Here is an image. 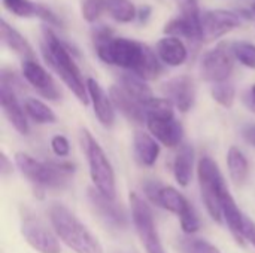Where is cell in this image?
<instances>
[{
    "label": "cell",
    "mask_w": 255,
    "mask_h": 253,
    "mask_svg": "<svg viewBox=\"0 0 255 253\" xmlns=\"http://www.w3.org/2000/svg\"><path fill=\"white\" fill-rule=\"evenodd\" d=\"M241 15L233 10L215 9L202 13V37L205 43L214 42L241 25Z\"/></svg>",
    "instance_id": "8"
},
{
    "label": "cell",
    "mask_w": 255,
    "mask_h": 253,
    "mask_svg": "<svg viewBox=\"0 0 255 253\" xmlns=\"http://www.w3.org/2000/svg\"><path fill=\"white\" fill-rule=\"evenodd\" d=\"M25 113L37 124H54L57 122L55 113L40 100L37 98H27L24 103Z\"/></svg>",
    "instance_id": "27"
},
{
    "label": "cell",
    "mask_w": 255,
    "mask_h": 253,
    "mask_svg": "<svg viewBox=\"0 0 255 253\" xmlns=\"http://www.w3.org/2000/svg\"><path fill=\"white\" fill-rule=\"evenodd\" d=\"M22 76L45 98H48V100L60 98V91H58L52 76L36 60H24L22 61Z\"/></svg>",
    "instance_id": "11"
},
{
    "label": "cell",
    "mask_w": 255,
    "mask_h": 253,
    "mask_svg": "<svg viewBox=\"0 0 255 253\" xmlns=\"http://www.w3.org/2000/svg\"><path fill=\"white\" fill-rule=\"evenodd\" d=\"M160 207H163V209H166V210L178 215V218H179L188 209H191L193 206L175 188H172V186H163L161 191H160Z\"/></svg>",
    "instance_id": "25"
},
{
    "label": "cell",
    "mask_w": 255,
    "mask_h": 253,
    "mask_svg": "<svg viewBox=\"0 0 255 253\" xmlns=\"http://www.w3.org/2000/svg\"><path fill=\"white\" fill-rule=\"evenodd\" d=\"M151 13H152V7L148 6V4H145V6H140V9L137 10V18H139V21L142 24H145V22H148Z\"/></svg>",
    "instance_id": "41"
},
{
    "label": "cell",
    "mask_w": 255,
    "mask_h": 253,
    "mask_svg": "<svg viewBox=\"0 0 255 253\" xmlns=\"http://www.w3.org/2000/svg\"><path fill=\"white\" fill-rule=\"evenodd\" d=\"M120 86L128 95H131L136 101H139L143 106H146L154 98L152 89L146 85V82L143 79H140L134 73H126V75H123L121 79H120Z\"/></svg>",
    "instance_id": "23"
},
{
    "label": "cell",
    "mask_w": 255,
    "mask_h": 253,
    "mask_svg": "<svg viewBox=\"0 0 255 253\" xmlns=\"http://www.w3.org/2000/svg\"><path fill=\"white\" fill-rule=\"evenodd\" d=\"M105 12L103 0H85L82 3V16L88 22L97 21Z\"/></svg>",
    "instance_id": "33"
},
{
    "label": "cell",
    "mask_w": 255,
    "mask_h": 253,
    "mask_svg": "<svg viewBox=\"0 0 255 253\" xmlns=\"http://www.w3.org/2000/svg\"><path fill=\"white\" fill-rule=\"evenodd\" d=\"M109 97L115 109H118L128 121L134 124L146 122V110L145 106L136 101L131 95H128L120 85H112L109 88Z\"/></svg>",
    "instance_id": "17"
},
{
    "label": "cell",
    "mask_w": 255,
    "mask_h": 253,
    "mask_svg": "<svg viewBox=\"0 0 255 253\" xmlns=\"http://www.w3.org/2000/svg\"><path fill=\"white\" fill-rule=\"evenodd\" d=\"M227 166H229V171H230V176H232V180L235 182V185L242 186L250 174V163L239 148L232 146L229 149Z\"/></svg>",
    "instance_id": "24"
},
{
    "label": "cell",
    "mask_w": 255,
    "mask_h": 253,
    "mask_svg": "<svg viewBox=\"0 0 255 253\" xmlns=\"http://www.w3.org/2000/svg\"><path fill=\"white\" fill-rule=\"evenodd\" d=\"M88 200L94 212L111 227L114 228H126L128 221L124 209L115 203V200H109L102 195L97 189H88Z\"/></svg>",
    "instance_id": "12"
},
{
    "label": "cell",
    "mask_w": 255,
    "mask_h": 253,
    "mask_svg": "<svg viewBox=\"0 0 255 253\" xmlns=\"http://www.w3.org/2000/svg\"><path fill=\"white\" fill-rule=\"evenodd\" d=\"M232 51L235 58L242 63L244 66L250 67V69H255V45L251 42H235L232 45Z\"/></svg>",
    "instance_id": "30"
},
{
    "label": "cell",
    "mask_w": 255,
    "mask_h": 253,
    "mask_svg": "<svg viewBox=\"0 0 255 253\" xmlns=\"http://www.w3.org/2000/svg\"><path fill=\"white\" fill-rule=\"evenodd\" d=\"M163 185H160L157 180H146L143 183V192L148 197V200L157 206H160V191Z\"/></svg>",
    "instance_id": "36"
},
{
    "label": "cell",
    "mask_w": 255,
    "mask_h": 253,
    "mask_svg": "<svg viewBox=\"0 0 255 253\" xmlns=\"http://www.w3.org/2000/svg\"><path fill=\"white\" fill-rule=\"evenodd\" d=\"M130 206H131V219H133L136 233L146 253H166L160 242L154 216H152L149 206L136 192L130 194Z\"/></svg>",
    "instance_id": "6"
},
{
    "label": "cell",
    "mask_w": 255,
    "mask_h": 253,
    "mask_svg": "<svg viewBox=\"0 0 255 253\" xmlns=\"http://www.w3.org/2000/svg\"><path fill=\"white\" fill-rule=\"evenodd\" d=\"M15 163L19 171L36 186L40 188H64L69 176L54 167L52 163H42L27 154H15Z\"/></svg>",
    "instance_id": "5"
},
{
    "label": "cell",
    "mask_w": 255,
    "mask_h": 253,
    "mask_svg": "<svg viewBox=\"0 0 255 253\" xmlns=\"http://www.w3.org/2000/svg\"><path fill=\"white\" fill-rule=\"evenodd\" d=\"M179 221H181V228L185 234H194L200 228V221L194 207L188 209L182 216H179Z\"/></svg>",
    "instance_id": "34"
},
{
    "label": "cell",
    "mask_w": 255,
    "mask_h": 253,
    "mask_svg": "<svg viewBox=\"0 0 255 253\" xmlns=\"http://www.w3.org/2000/svg\"><path fill=\"white\" fill-rule=\"evenodd\" d=\"M164 33L167 36H173V37H185L194 43H200L203 42L202 37V22H194L190 21L184 16H178L170 19L166 25H164Z\"/></svg>",
    "instance_id": "20"
},
{
    "label": "cell",
    "mask_w": 255,
    "mask_h": 253,
    "mask_svg": "<svg viewBox=\"0 0 255 253\" xmlns=\"http://www.w3.org/2000/svg\"><path fill=\"white\" fill-rule=\"evenodd\" d=\"M220 207H221L223 219L229 225L230 233L233 234V237L236 239V242L239 245H244L245 243V239H244V221H245V215L238 207V204H236L233 195L230 194L229 188H224L220 192Z\"/></svg>",
    "instance_id": "16"
},
{
    "label": "cell",
    "mask_w": 255,
    "mask_h": 253,
    "mask_svg": "<svg viewBox=\"0 0 255 253\" xmlns=\"http://www.w3.org/2000/svg\"><path fill=\"white\" fill-rule=\"evenodd\" d=\"M145 110H146V118H158V119H173L175 118L173 104L166 97H163V98L154 97L145 106Z\"/></svg>",
    "instance_id": "28"
},
{
    "label": "cell",
    "mask_w": 255,
    "mask_h": 253,
    "mask_svg": "<svg viewBox=\"0 0 255 253\" xmlns=\"http://www.w3.org/2000/svg\"><path fill=\"white\" fill-rule=\"evenodd\" d=\"M49 219L57 237L76 253H103V246L91 231L64 206L54 204Z\"/></svg>",
    "instance_id": "2"
},
{
    "label": "cell",
    "mask_w": 255,
    "mask_h": 253,
    "mask_svg": "<svg viewBox=\"0 0 255 253\" xmlns=\"http://www.w3.org/2000/svg\"><path fill=\"white\" fill-rule=\"evenodd\" d=\"M82 146L85 149L90 176L96 186V189L109 200H115L117 197V185H115V173L114 169L102 149V146L96 142L90 131H82Z\"/></svg>",
    "instance_id": "3"
},
{
    "label": "cell",
    "mask_w": 255,
    "mask_h": 253,
    "mask_svg": "<svg viewBox=\"0 0 255 253\" xmlns=\"http://www.w3.org/2000/svg\"><path fill=\"white\" fill-rule=\"evenodd\" d=\"M12 170H13V169H12V163L9 161V158L6 157V154L1 152V154H0V173H1V176L4 177V176L10 174Z\"/></svg>",
    "instance_id": "40"
},
{
    "label": "cell",
    "mask_w": 255,
    "mask_h": 253,
    "mask_svg": "<svg viewBox=\"0 0 255 253\" xmlns=\"http://www.w3.org/2000/svg\"><path fill=\"white\" fill-rule=\"evenodd\" d=\"M43 39L42 52L46 64H49V67L61 78V81L76 95V98L84 106H87L90 103L87 82H84L82 75L70 54V49L49 28L43 30Z\"/></svg>",
    "instance_id": "1"
},
{
    "label": "cell",
    "mask_w": 255,
    "mask_h": 253,
    "mask_svg": "<svg viewBox=\"0 0 255 253\" xmlns=\"http://www.w3.org/2000/svg\"><path fill=\"white\" fill-rule=\"evenodd\" d=\"M212 98L221 104L226 109H232L235 104V98H236V88L233 84L230 82H220V84H214L212 89H211Z\"/></svg>",
    "instance_id": "29"
},
{
    "label": "cell",
    "mask_w": 255,
    "mask_h": 253,
    "mask_svg": "<svg viewBox=\"0 0 255 253\" xmlns=\"http://www.w3.org/2000/svg\"><path fill=\"white\" fill-rule=\"evenodd\" d=\"M188 252L190 253H221V251L211 245L209 242L206 240H202V239H196V240H191L188 242Z\"/></svg>",
    "instance_id": "35"
},
{
    "label": "cell",
    "mask_w": 255,
    "mask_h": 253,
    "mask_svg": "<svg viewBox=\"0 0 255 253\" xmlns=\"http://www.w3.org/2000/svg\"><path fill=\"white\" fill-rule=\"evenodd\" d=\"M163 94L167 100L172 101V104L182 113L191 110L196 101V85L193 78L182 75L176 76L167 82L163 84L161 86Z\"/></svg>",
    "instance_id": "10"
},
{
    "label": "cell",
    "mask_w": 255,
    "mask_h": 253,
    "mask_svg": "<svg viewBox=\"0 0 255 253\" xmlns=\"http://www.w3.org/2000/svg\"><path fill=\"white\" fill-rule=\"evenodd\" d=\"M3 4L9 12H12L16 16H22V18L37 16L39 3L30 0H3Z\"/></svg>",
    "instance_id": "31"
},
{
    "label": "cell",
    "mask_w": 255,
    "mask_h": 253,
    "mask_svg": "<svg viewBox=\"0 0 255 253\" xmlns=\"http://www.w3.org/2000/svg\"><path fill=\"white\" fill-rule=\"evenodd\" d=\"M251 9H253V12H254V15H255V3L253 4V7H251Z\"/></svg>",
    "instance_id": "44"
},
{
    "label": "cell",
    "mask_w": 255,
    "mask_h": 253,
    "mask_svg": "<svg viewBox=\"0 0 255 253\" xmlns=\"http://www.w3.org/2000/svg\"><path fill=\"white\" fill-rule=\"evenodd\" d=\"M194 149L190 145H182L173 161V176L181 186H188L193 176Z\"/></svg>",
    "instance_id": "21"
},
{
    "label": "cell",
    "mask_w": 255,
    "mask_h": 253,
    "mask_svg": "<svg viewBox=\"0 0 255 253\" xmlns=\"http://www.w3.org/2000/svg\"><path fill=\"white\" fill-rule=\"evenodd\" d=\"M0 33H1V40L6 43L7 48L15 51L24 60H34V51L30 46V43L4 19H1L0 22Z\"/></svg>",
    "instance_id": "22"
},
{
    "label": "cell",
    "mask_w": 255,
    "mask_h": 253,
    "mask_svg": "<svg viewBox=\"0 0 255 253\" xmlns=\"http://www.w3.org/2000/svg\"><path fill=\"white\" fill-rule=\"evenodd\" d=\"M146 127L149 133L161 142L167 148H175L182 142L184 128L179 121L173 119H158V118H146Z\"/></svg>",
    "instance_id": "15"
},
{
    "label": "cell",
    "mask_w": 255,
    "mask_h": 253,
    "mask_svg": "<svg viewBox=\"0 0 255 253\" xmlns=\"http://www.w3.org/2000/svg\"><path fill=\"white\" fill-rule=\"evenodd\" d=\"M51 148L57 157H67L70 154V145L69 140L64 136H54L51 140Z\"/></svg>",
    "instance_id": "37"
},
{
    "label": "cell",
    "mask_w": 255,
    "mask_h": 253,
    "mask_svg": "<svg viewBox=\"0 0 255 253\" xmlns=\"http://www.w3.org/2000/svg\"><path fill=\"white\" fill-rule=\"evenodd\" d=\"M233 58L235 55L232 51V45L220 43L203 55L200 63V76L206 82H226L235 67Z\"/></svg>",
    "instance_id": "7"
},
{
    "label": "cell",
    "mask_w": 255,
    "mask_h": 253,
    "mask_svg": "<svg viewBox=\"0 0 255 253\" xmlns=\"http://www.w3.org/2000/svg\"><path fill=\"white\" fill-rule=\"evenodd\" d=\"M37 18L43 19L45 22L51 24V25H55V27H63V22L61 19L45 4H40L39 3V7H37Z\"/></svg>",
    "instance_id": "38"
},
{
    "label": "cell",
    "mask_w": 255,
    "mask_h": 253,
    "mask_svg": "<svg viewBox=\"0 0 255 253\" xmlns=\"http://www.w3.org/2000/svg\"><path fill=\"white\" fill-rule=\"evenodd\" d=\"M244 239L255 248V222L247 216L244 221Z\"/></svg>",
    "instance_id": "39"
},
{
    "label": "cell",
    "mask_w": 255,
    "mask_h": 253,
    "mask_svg": "<svg viewBox=\"0 0 255 253\" xmlns=\"http://www.w3.org/2000/svg\"><path fill=\"white\" fill-rule=\"evenodd\" d=\"M87 89H88V95L93 103L94 113H96L99 122L103 127L111 128L115 122V107L112 104L111 97L105 92V89L93 78L87 79Z\"/></svg>",
    "instance_id": "13"
},
{
    "label": "cell",
    "mask_w": 255,
    "mask_h": 253,
    "mask_svg": "<svg viewBox=\"0 0 255 253\" xmlns=\"http://www.w3.org/2000/svg\"><path fill=\"white\" fill-rule=\"evenodd\" d=\"M105 12L118 22H130L137 16V10L130 0H103Z\"/></svg>",
    "instance_id": "26"
},
{
    "label": "cell",
    "mask_w": 255,
    "mask_h": 253,
    "mask_svg": "<svg viewBox=\"0 0 255 253\" xmlns=\"http://www.w3.org/2000/svg\"><path fill=\"white\" fill-rule=\"evenodd\" d=\"M157 55L164 64L172 66V67H178L187 61L188 51L179 37L167 36V37H163L158 40Z\"/></svg>",
    "instance_id": "18"
},
{
    "label": "cell",
    "mask_w": 255,
    "mask_h": 253,
    "mask_svg": "<svg viewBox=\"0 0 255 253\" xmlns=\"http://www.w3.org/2000/svg\"><path fill=\"white\" fill-rule=\"evenodd\" d=\"M197 176L202 191V200L206 206V210L215 222L221 224L224 219L220 207V192L227 188V185L218 164L208 155L202 157L197 167Z\"/></svg>",
    "instance_id": "4"
},
{
    "label": "cell",
    "mask_w": 255,
    "mask_h": 253,
    "mask_svg": "<svg viewBox=\"0 0 255 253\" xmlns=\"http://www.w3.org/2000/svg\"><path fill=\"white\" fill-rule=\"evenodd\" d=\"M0 101H1L3 112L9 119V122L12 124V127L22 136L28 134V122L21 104L18 103L15 89L4 82L0 84Z\"/></svg>",
    "instance_id": "14"
},
{
    "label": "cell",
    "mask_w": 255,
    "mask_h": 253,
    "mask_svg": "<svg viewBox=\"0 0 255 253\" xmlns=\"http://www.w3.org/2000/svg\"><path fill=\"white\" fill-rule=\"evenodd\" d=\"M248 107H250V110H251V112H254L255 113V84L253 85V88H251V94H250V103H248Z\"/></svg>",
    "instance_id": "43"
},
{
    "label": "cell",
    "mask_w": 255,
    "mask_h": 253,
    "mask_svg": "<svg viewBox=\"0 0 255 253\" xmlns=\"http://www.w3.org/2000/svg\"><path fill=\"white\" fill-rule=\"evenodd\" d=\"M176 4L179 7L181 16L194 22H202V13L197 0H176Z\"/></svg>",
    "instance_id": "32"
},
{
    "label": "cell",
    "mask_w": 255,
    "mask_h": 253,
    "mask_svg": "<svg viewBox=\"0 0 255 253\" xmlns=\"http://www.w3.org/2000/svg\"><path fill=\"white\" fill-rule=\"evenodd\" d=\"M21 233L25 242L39 253H61V246L57 237L37 219L31 216H24Z\"/></svg>",
    "instance_id": "9"
},
{
    "label": "cell",
    "mask_w": 255,
    "mask_h": 253,
    "mask_svg": "<svg viewBox=\"0 0 255 253\" xmlns=\"http://www.w3.org/2000/svg\"><path fill=\"white\" fill-rule=\"evenodd\" d=\"M133 148L134 155L142 166L152 167L157 163L160 155V145L154 136L143 131H136L133 139Z\"/></svg>",
    "instance_id": "19"
},
{
    "label": "cell",
    "mask_w": 255,
    "mask_h": 253,
    "mask_svg": "<svg viewBox=\"0 0 255 253\" xmlns=\"http://www.w3.org/2000/svg\"><path fill=\"white\" fill-rule=\"evenodd\" d=\"M244 139L251 145V146H254L255 148V125H247L245 128H244Z\"/></svg>",
    "instance_id": "42"
}]
</instances>
